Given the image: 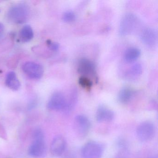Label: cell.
Wrapping results in <instances>:
<instances>
[{"label":"cell","instance_id":"obj_1","mask_svg":"<svg viewBox=\"0 0 158 158\" xmlns=\"http://www.w3.org/2000/svg\"><path fill=\"white\" fill-rule=\"evenodd\" d=\"M30 9L27 4L19 3L12 6L8 12V20L15 24H21L26 23L29 18Z\"/></svg>","mask_w":158,"mask_h":158},{"label":"cell","instance_id":"obj_2","mask_svg":"<svg viewBox=\"0 0 158 158\" xmlns=\"http://www.w3.org/2000/svg\"><path fill=\"white\" fill-rule=\"evenodd\" d=\"M139 20L132 13H127L122 17L119 25V33L122 36L133 34L138 27Z\"/></svg>","mask_w":158,"mask_h":158},{"label":"cell","instance_id":"obj_3","mask_svg":"<svg viewBox=\"0 0 158 158\" xmlns=\"http://www.w3.org/2000/svg\"><path fill=\"white\" fill-rule=\"evenodd\" d=\"M103 148L98 142L90 141L84 145L81 151L83 158H101L103 153Z\"/></svg>","mask_w":158,"mask_h":158},{"label":"cell","instance_id":"obj_4","mask_svg":"<svg viewBox=\"0 0 158 158\" xmlns=\"http://www.w3.org/2000/svg\"><path fill=\"white\" fill-rule=\"evenodd\" d=\"M137 135L142 142L148 141L153 138L155 133V127L151 122L146 121L139 125L137 128Z\"/></svg>","mask_w":158,"mask_h":158},{"label":"cell","instance_id":"obj_5","mask_svg":"<svg viewBox=\"0 0 158 158\" xmlns=\"http://www.w3.org/2000/svg\"><path fill=\"white\" fill-rule=\"evenodd\" d=\"M23 72L31 79H39L41 78L44 74L43 66L36 63L27 62L22 66Z\"/></svg>","mask_w":158,"mask_h":158},{"label":"cell","instance_id":"obj_6","mask_svg":"<svg viewBox=\"0 0 158 158\" xmlns=\"http://www.w3.org/2000/svg\"><path fill=\"white\" fill-rule=\"evenodd\" d=\"M67 104V99L61 92H56L51 97L47 105L52 110H64Z\"/></svg>","mask_w":158,"mask_h":158},{"label":"cell","instance_id":"obj_7","mask_svg":"<svg viewBox=\"0 0 158 158\" xmlns=\"http://www.w3.org/2000/svg\"><path fill=\"white\" fill-rule=\"evenodd\" d=\"M141 42L149 48L154 47L158 41L157 32L152 27H145L142 29L139 34Z\"/></svg>","mask_w":158,"mask_h":158},{"label":"cell","instance_id":"obj_8","mask_svg":"<svg viewBox=\"0 0 158 158\" xmlns=\"http://www.w3.org/2000/svg\"><path fill=\"white\" fill-rule=\"evenodd\" d=\"M47 147L44 139H34L29 146L28 154L34 158H42L46 155Z\"/></svg>","mask_w":158,"mask_h":158},{"label":"cell","instance_id":"obj_9","mask_svg":"<svg viewBox=\"0 0 158 158\" xmlns=\"http://www.w3.org/2000/svg\"><path fill=\"white\" fill-rule=\"evenodd\" d=\"M77 71L82 76L96 75V66L94 63L86 58H81L78 62Z\"/></svg>","mask_w":158,"mask_h":158},{"label":"cell","instance_id":"obj_10","mask_svg":"<svg viewBox=\"0 0 158 158\" xmlns=\"http://www.w3.org/2000/svg\"><path fill=\"white\" fill-rule=\"evenodd\" d=\"M74 124L77 131L80 135H86L89 132L91 127L90 121L86 116L82 114L76 116Z\"/></svg>","mask_w":158,"mask_h":158},{"label":"cell","instance_id":"obj_11","mask_svg":"<svg viewBox=\"0 0 158 158\" xmlns=\"http://www.w3.org/2000/svg\"><path fill=\"white\" fill-rule=\"evenodd\" d=\"M66 142L62 136L55 137L51 144L50 151L52 154L55 157H59L63 154L66 149Z\"/></svg>","mask_w":158,"mask_h":158},{"label":"cell","instance_id":"obj_12","mask_svg":"<svg viewBox=\"0 0 158 158\" xmlns=\"http://www.w3.org/2000/svg\"><path fill=\"white\" fill-rule=\"evenodd\" d=\"M114 113L111 110L104 106H100L96 113V120L99 123L110 122L114 118Z\"/></svg>","mask_w":158,"mask_h":158},{"label":"cell","instance_id":"obj_13","mask_svg":"<svg viewBox=\"0 0 158 158\" xmlns=\"http://www.w3.org/2000/svg\"><path fill=\"white\" fill-rule=\"evenodd\" d=\"M142 73V66L140 64L135 63L130 67L124 74L127 80L133 81L136 80Z\"/></svg>","mask_w":158,"mask_h":158},{"label":"cell","instance_id":"obj_14","mask_svg":"<svg viewBox=\"0 0 158 158\" xmlns=\"http://www.w3.org/2000/svg\"><path fill=\"white\" fill-rule=\"evenodd\" d=\"M135 92L132 89L128 87H124L118 93V101L122 104H127L131 100Z\"/></svg>","mask_w":158,"mask_h":158},{"label":"cell","instance_id":"obj_15","mask_svg":"<svg viewBox=\"0 0 158 158\" xmlns=\"http://www.w3.org/2000/svg\"><path fill=\"white\" fill-rule=\"evenodd\" d=\"M140 55V51L138 48L131 47L125 51L123 54L124 60L127 63L134 62Z\"/></svg>","mask_w":158,"mask_h":158},{"label":"cell","instance_id":"obj_16","mask_svg":"<svg viewBox=\"0 0 158 158\" xmlns=\"http://www.w3.org/2000/svg\"><path fill=\"white\" fill-rule=\"evenodd\" d=\"M5 83L8 87L14 90H18L21 86L20 81L16 74L13 72H10L7 74Z\"/></svg>","mask_w":158,"mask_h":158},{"label":"cell","instance_id":"obj_17","mask_svg":"<svg viewBox=\"0 0 158 158\" xmlns=\"http://www.w3.org/2000/svg\"><path fill=\"white\" fill-rule=\"evenodd\" d=\"M19 37L23 42L31 41L34 37V32L31 27L28 25L24 26L20 31Z\"/></svg>","mask_w":158,"mask_h":158},{"label":"cell","instance_id":"obj_18","mask_svg":"<svg viewBox=\"0 0 158 158\" xmlns=\"http://www.w3.org/2000/svg\"><path fill=\"white\" fill-rule=\"evenodd\" d=\"M78 83L81 87L86 89H89L91 88L93 85V83L91 80L87 77L84 76H82L79 77Z\"/></svg>","mask_w":158,"mask_h":158},{"label":"cell","instance_id":"obj_19","mask_svg":"<svg viewBox=\"0 0 158 158\" xmlns=\"http://www.w3.org/2000/svg\"><path fill=\"white\" fill-rule=\"evenodd\" d=\"M76 19V14L73 11H66L63 15L62 19L66 23H71L74 22Z\"/></svg>","mask_w":158,"mask_h":158},{"label":"cell","instance_id":"obj_20","mask_svg":"<svg viewBox=\"0 0 158 158\" xmlns=\"http://www.w3.org/2000/svg\"><path fill=\"white\" fill-rule=\"evenodd\" d=\"M47 45L49 48L53 51H57L60 48V45L57 42H52L51 40H48L47 42Z\"/></svg>","mask_w":158,"mask_h":158},{"label":"cell","instance_id":"obj_21","mask_svg":"<svg viewBox=\"0 0 158 158\" xmlns=\"http://www.w3.org/2000/svg\"><path fill=\"white\" fill-rule=\"evenodd\" d=\"M33 138L34 139H44V134L41 129L37 128L34 131Z\"/></svg>","mask_w":158,"mask_h":158},{"label":"cell","instance_id":"obj_22","mask_svg":"<svg viewBox=\"0 0 158 158\" xmlns=\"http://www.w3.org/2000/svg\"><path fill=\"white\" fill-rule=\"evenodd\" d=\"M4 27L2 23H0V34H1L4 31Z\"/></svg>","mask_w":158,"mask_h":158},{"label":"cell","instance_id":"obj_23","mask_svg":"<svg viewBox=\"0 0 158 158\" xmlns=\"http://www.w3.org/2000/svg\"><path fill=\"white\" fill-rule=\"evenodd\" d=\"M157 158V157H151V158Z\"/></svg>","mask_w":158,"mask_h":158}]
</instances>
